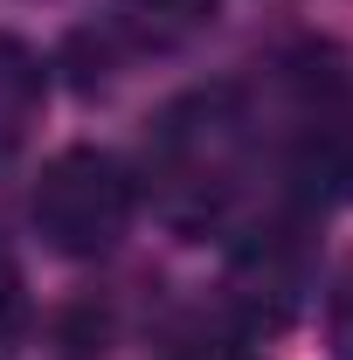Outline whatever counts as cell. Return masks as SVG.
<instances>
[{"label":"cell","mask_w":353,"mask_h":360,"mask_svg":"<svg viewBox=\"0 0 353 360\" xmlns=\"http://www.w3.org/2000/svg\"><path fill=\"white\" fill-rule=\"evenodd\" d=\"M174 360H257L243 340H229V333H194V340H180Z\"/></svg>","instance_id":"5b68a950"},{"label":"cell","mask_w":353,"mask_h":360,"mask_svg":"<svg viewBox=\"0 0 353 360\" xmlns=\"http://www.w3.org/2000/svg\"><path fill=\"white\" fill-rule=\"evenodd\" d=\"M146 7H160V14H180V21H187V14H201L208 0H146Z\"/></svg>","instance_id":"52a82bcc"},{"label":"cell","mask_w":353,"mask_h":360,"mask_svg":"<svg viewBox=\"0 0 353 360\" xmlns=\"http://www.w3.org/2000/svg\"><path fill=\"white\" fill-rule=\"evenodd\" d=\"M14 319H21V270H14L7 250H0V340L14 333Z\"/></svg>","instance_id":"8992f818"},{"label":"cell","mask_w":353,"mask_h":360,"mask_svg":"<svg viewBox=\"0 0 353 360\" xmlns=\"http://www.w3.org/2000/svg\"><path fill=\"white\" fill-rule=\"evenodd\" d=\"M229 160H236V118L222 111V97H194V104L167 111L160 146H153V180L167 187V208H180L187 187L215 208L229 187Z\"/></svg>","instance_id":"7a4b0ae2"},{"label":"cell","mask_w":353,"mask_h":360,"mask_svg":"<svg viewBox=\"0 0 353 360\" xmlns=\"http://www.w3.org/2000/svg\"><path fill=\"white\" fill-rule=\"evenodd\" d=\"M132 208H139L132 174L97 146L56 153L35 180V194H28V215L42 229V243L63 250V257H104L132 229Z\"/></svg>","instance_id":"6da1fadb"},{"label":"cell","mask_w":353,"mask_h":360,"mask_svg":"<svg viewBox=\"0 0 353 360\" xmlns=\"http://www.w3.org/2000/svg\"><path fill=\"white\" fill-rule=\"evenodd\" d=\"M298 174H305L326 201H347L353 194V104H319L305 118Z\"/></svg>","instance_id":"3957f363"},{"label":"cell","mask_w":353,"mask_h":360,"mask_svg":"<svg viewBox=\"0 0 353 360\" xmlns=\"http://www.w3.org/2000/svg\"><path fill=\"white\" fill-rule=\"evenodd\" d=\"M35 104H42V70H35V56L21 42H0V146H14V139L28 132Z\"/></svg>","instance_id":"277c9868"}]
</instances>
